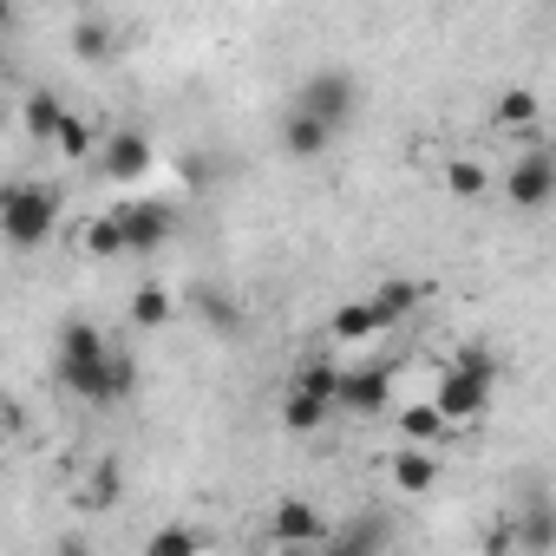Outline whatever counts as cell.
I'll use <instances>...</instances> for the list:
<instances>
[{"label":"cell","mask_w":556,"mask_h":556,"mask_svg":"<svg viewBox=\"0 0 556 556\" xmlns=\"http://www.w3.org/2000/svg\"><path fill=\"white\" fill-rule=\"evenodd\" d=\"M53 374H60V387H66L73 400H86V406H118V400H131V387H138L131 354L112 348L99 321H66V328H60V341H53Z\"/></svg>","instance_id":"cell-1"},{"label":"cell","mask_w":556,"mask_h":556,"mask_svg":"<svg viewBox=\"0 0 556 556\" xmlns=\"http://www.w3.org/2000/svg\"><path fill=\"white\" fill-rule=\"evenodd\" d=\"M491 393H497V361H491L484 348L458 354V361L439 374V387H432V400H439V413H445L452 426H478V419L491 413Z\"/></svg>","instance_id":"cell-2"},{"label":"cell","mask_w":556,"mask_h":556,"mask_svg":"<svg viewBox=\"0 0 556 556\" xmlns=\"http://www.w3.org/2000/svg\"><path fill=\"white\" fill-rule=\"evenodd\" d=\"M53 229H60V190L53 184H14L0 197V236H8L21 255L53 242Z\"/></svg>","instance_id":"cell-3"},{"label":"cell","mask_w":556,"mask_h":556,"mask_svg":"<svg viewBox=\"0 0 556 556\" xmlns=\"http://www.w3.org/2000/svg\"><path fill=\"white\" fill-rule=\"evenodd\" d=\"M295 105H308L315 118H328L334 131L361 112V79L348 73V66H315L308 79H302V92H295Z\"/></svg>","instance_id":"cell-4"},{"label":"cell","mask_w":556,"mask_h":556,"mask_svg":"<svg viewBox=\"0 0 556 556\" xmlns=\"http://www.w3.org/2000/svg\"><path fill=\"white\" fill-rule=\"evenodd\" d=\"M99 170H105L112 190H138V184L157 170V144H151L144 131H131V125H125V131H105V138H99Z\"/></svg>","instance_id":"cell-5"},{"label":"cell","mask_w":556,"mask_h":556,"mask_svg":"<svg viewBox=\"0 0 556 556\" xmlns=\"http://www.w3.org/2000/svg\"><path fill=\"white\" fill-rule=\"evenodd\" d=\"M328 523H321V510L308 504V497H275V510H268V543L275 549H328Z\"/></svg>","instance_id":"cell-6"},{"label":"cell","mask_w":556,"mask_h":556,"mask_svg":"<svg viewBox=\"0 0 556 556\" xmlns=\"http://www.w3.org/2000/svg\"><path fill=\"white\" fill-rule=\"evenodd\" d=\"M118 223H125V242H131V255H157L164 242H170V229H177V210L164 203V197H125L118 203Z\"/></svg>","instance_id":"cell-7"},{"label":"cell","mask_w":556,"mask_h":556,"mask_svg":"<svg viewBox=\"0 0 556 556\" xmlns=\"http://www.w3.org/2000/svg\"><path fill=\"white\" fill-rule=\"evenodd\" d=\"M504 197H510V210H543V203H556V157H549V151H523V157L504 170Z\"/></svg>","instance_id":"cell-8"},{"label":"cell","mask_w":556,"mask_h":556,"mask_svg":"<svg viewBox=\"0 0 556 556\" xmlns=\"http://www.w3.org/2000/svg\"><path fill=\"white\" fill-rule=\"evenodd\" d=\"M393 321H387V308L374 302V295H348V302H334V315H328V341L334 348H367V341H380Z\"/></svg>","instance_id":"cell-9"},{"label":"cell","mask_w":556,"mask_h":556,"mask_svg":"<svg viewBox=\"0 0 556 556\" xmlns=\"http://www.w3.org/2000/svg\"><path fill=\"white\" fill-rule=\"evenodd\" d=\"M387 400H393L387 367H341V393H334V406H341V413L374 419V413H387Z\"/></svg>","instance_id":"cell-10"},{"label":"cell","mask_w":556,"mask_h":556,"mask_svg":"<svg viewBox=\"0 0 556 556\" xmlns=\"http://www.w3.org/2000/svg\"><path fill=\"white\" fill-rule=\"evenodd\" d=\"M387 484L400 491V497H426L432 484H439V445H400L393 458H387Z\"/></svg>","instance_id":"cell-11"},{"label":"cell","mask_w":556,"mask_h":556,"mask_svg":"<svg viewBox=\"0 0 556 556\" xmlns=\"http://www.w3.org/2000/svg\"><path fill=\"white\" fill-rule=\"evenodd\" d=\"M275 138H282V157H302V164H308V157H321V151L334 144V125L315 118L308 105H289V112H282V131H275Z\"/></svg>","instance_id":"cell-12"},{"label":"cell","mask_w":556,"mask_h":556,"mask_svg":"<svg viewBox=\"0 0 556 556\" xmlns=\"http://www.w3.org/2000/svg\"><path fill=\"white\" fill-rule=\"evenodd\" d=\"M536 118H543V99H536L530 86H504V92L491 99V125H497V131H510V138H530V131H536Z\"/></svg>","instance_id":"cell-13"},{"label":"cell","mask_w":556,"mask_h":556,"mask_svg":"<svg viewBox=\"0 0 556 556\" xmlns=\"http://www.w3.org/2000/svg\"><path fill=\"white\" fill-rule=\"evenodd\" d=\"M334 413H341V406H334V400H321V393H308V387H289V393H282V426H289V432H302V439H308V432H321Z\"/></svg>","instance_id":"cell-14"},{"label":"cell","mask_w":556,"mask_h":556,"mask_svg":"<svg viewBox=\"0 0 556 556\" xmlns=\"http://www.w3.org/2000/svg\"><path fill=\"white\" fill-rule=\"evenodd\" d=\"M112 53H118V34H112V21L86 14V21L73 27V60H79V66H105Z\"/></svg>","instance_id":"cell-15"},{"label":"cell","mask_w":556,"mask_h":556,"mask_svg":"<svg viewBox=\"0 0 556 556\" xmlns=\"http://www.w3.org/2000/svg\"><path fill=\"white\" fill-rule=\"evenodd\" d=\"M400 432H406L413 445H445L458 426L439 413V400H419V406H406V413H400Z\"/></svg>","instance_id":"cell-16"},{"label":"cell","mask_w":556,"mask_h":556,"mask_svg":"<svg viewBox=\"0 0 556 556\" xmlns=\"http://www.w3.org/2000/svg\"><path fill=\"white\" fill-rule=\"evenodd\" d=\"M367 295L387 308V321H393V328H400V321H413V315H419V302H426V289L413 282V275H387V282H380V289H367Z\"/></svg>","instance_id":"cell-17"},{"label":"cell","mask_w":556,"mask_h":556,"mask_svg":"<svg viewBox=\"0 0 556 556\" xmlns=\"http://www.w3.org/2000/svg\"><path fill=\"white\" fill-rule=\"evenodd\" d=\"M99 138H105V131H92V125H86V118H79L73 105H66V118L53 125V151H60V157H73V164L99 157Z\"/></svg>","instance_id":"cell-18"},{"label":"cell","mask_w":556,"mask_h":556,"mask_svg":"<svg viewBox=\"0 0 556 556\" xmlns=\"http://www.w3.org/2000/svg\"><path fill=\"white\" fill-rule=\"evenodd\" d=\"M79 249H86V255H99V262H112V255H131V242H125V223H118V210L92 216V223L79 229Z\"/></svg>","instance_id":"cell-19"},{"label":"cell","mask_w":556,"mask_h":556,"mask_svg":"<svg viewBox=\"0 0 556 556\" xmlns=\"http://www.w3.org/2000/svg\"><path fill=\"white\" fill-rule=\"evenodd\" d=\"M445 197H452V203H478V197H491V170H484L478 157H452V164H445Z\"/></svg>","instance_id":"cell-20"},{"label":"cell","mask_w":556,"mask_h":556,"mask_svg":"<svg viewBox=\"0 0 556 556\" xmlns=\"http://www.w3.org/2000/svg\"><path fill=\"white\" fill-rule=\"evenodd\" d=\"M517 530V549H556V504H523V517L510 523Z\"/></svg>","instance_id":"cell-21"},{"label":"cell","mask_w":556,"mask_h":556,"mask_svg":"<svg viewBox=\"0 0 556 556\" xmlns=\"http://www.w3.org/2000/svg\"><path fill=\"white\" fill-rule=\"evenodd\" d=\"M66 118V99H53V86H34L27 92V138H40V144H53V125Z\"/></svg>","instance_id":"cell-22"},{"label":"cell","mask_w":556,"mask_h":556,"mask_svg":"<svg viewBox=\"0 0 556 556\" xmlns=\"http://www.w3.org/2000/svg\"><path fill=\"white\" fill-rule=\"evenodd\" d=\"M170 315H177V295H170L164 282H144V289L131 295V321H138V328H164Z\"/></svg>","instance_id":"cell-23"},{"label":"cell","mask_w":556,"mask_h":556,"mask_svg":"<svg viewBox=\"0 0 556 556\" xmlns=\"http://www.w3.org/2000/svg\"><path fill=\"white\" fill-rule=\"evenodd\" d=\"M118 497H125V471H118V465H92V478H86L79 504H86V510H112Z\"/></svg>","instance_id":"cell-24"},{"label":"cell","mask_w":556,"mask_h":556,"mask_svg":"<svg viewBox=\"0 0 556 556\" xmlns=\"http://www.w3.org/2000/svg\"><path fill=\"white\" fill-rule=\"evenodd\" d=\"M197 315H203V328H210V334H223V341L242 328V308H236L229 295H216V289H210V295H197Z\"/></svg>","instance_id":"cell-25"},{"label":"cell","mask_w":556,"mask_h":556,"mask_svg":"<svg viewBox=\"0 0 556 556\" xmlns=\"http://www.w3.org/2000/svg\"><path fill=\"white\" fill-rule=\"evenodd\" d=\"M203 543H210L203 530H190V523H170V530H151V543H144V549H151V556H197Z\"/></svg>","instance_id":"cell-26"}]
</instances>
